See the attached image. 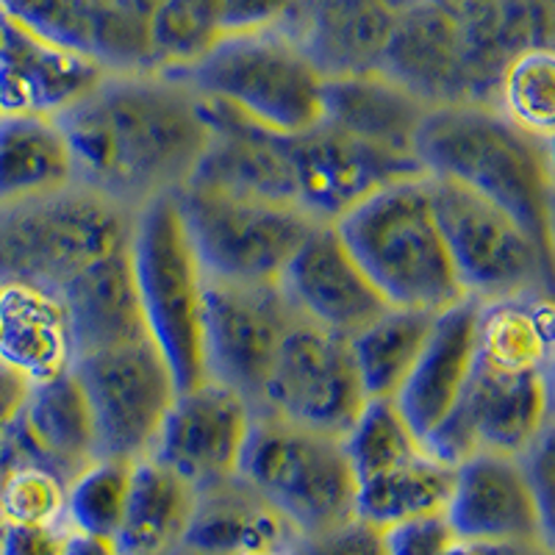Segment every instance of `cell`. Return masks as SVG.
<instances>
[{"instance_id": "obj_41", "label": "cell", "mask_w": 555, "mask_h": 555, "mask_svg": "<svg viewBox=\"0 0 555 555\" xmlns=\"http://www.w3.org/2000/svg\"><path fill=\"white\" fill-rule=\"evenodd\" d=\"M62 555H120L114 539L106 537H92L83 530L67 528V542H64Z\"/></svg>"}, {"instance_id": "obj_30", "label": "cell", "mask_w": 555, "mask_h": 555, "mask_svg": "<svg viewBox=\"0 0 555 555\" xmlns=\"http://www.w3.org/2000/svg\"><path fill=\"white\" fill-rule=\"evenodd\" d=\"M478 359L503 370H550L553 297H512L480 304Z\"/></svg>"}, {"instance_id": "obj_24", "label": "cell", "mask_w": 555, "mask_h": 555, "mask_svg": "<svg viewBox=\"0 0 555 555\" xmlns=\"http://www.w3.org/2000/svg\"><path fill=\"white\" fill-rule=\"evenodd\" d=\"M14 428L39 467L56 473L64 483L98 459L95 420L73 370L34 384Z\"/></svg>"}, {"instance_id": "obj_26", "label": "cell", "mask_w": 555, "mask_h": 555, "mask_svg": "<svg viewBox=\"0 0 555 555\" xmlns=\"http://www.w3.org/2000/svg\"><path fill=\"white\" fill-rule=\"evenodd\" d=\"M0 361L31 384H42L73 366L67 311L53 292L31 286L0 289Z\"/></svg>"}, {"instance_id": "obj_2", "label": "cell", "mask_w": 555, "mask_h": 555, "mask_svg": "<svg viewBox=\"0 0 555 555\" xmlns=\"http://www.w3.org/2000/svg\"><path fill=\"white\" fill-rule=\"evenodd\" d=\"M425 176L503 206L553 259V142L514 126L492 103H442L414 142Z\"/></svg>"}, {"instance_id": "obj_17", "label": "cell", "mask_w": 555, "mask_h": 555, "mask_svg": "<svg viewBox=\"0 0 555 555\" xmlns=\"http://www.w3.org/2000/svg\"><path fill=\"white\" fill-rule=\"evenodd\" d=\"M278 286L300 320L347 339L389 309L334 225L311 228Z\"/></svg>"}, {"instance_id": "obj_11", "label": "cell", "mask_w": 555, "mask_h": 555, "mask_svg": "<svg viewBox=\"0 0 555 555\" xmlns=\"http://www.w3.org/2000/svg\"><path fill=\"white\" fill-rule=\"evenodd\" d=\"M92 409L98 459L142 461L178 395L176 378L151 336L78 356L73 366Z\"/></svg>"}, {"instance_id": "obj_39", "label": "cell", "mask_w": 555, "mask_h": 555, "mask_svg": "<svg viewBox=\"0 0 555 555\" xmlns=\"http://www.w3.org/2000/svg\"><path fill=\"white\" fill-rule=\"evenodd\" d=\"M292 0H220V37L275 28Z\"/></svg>"}, {"instance_id": "obj_6", "label": "cell", "mask_w": 555, "mask_h": 555, "mask_svg": "<svg viewBox=\"0 0 555 555\" xmlns=\"http://www.w3.org/2000/svg\"><path fill=\"white\" fill-rule=\"evenodd\" d=\"M139 304L178 389L206 380L203 366V289L206 275L195 256L176 192L158 195L133 211L128 234Z\"/></svg>"}, {"instance_id": "obj_13", "label": "cell", "mask_w": 555, "mask_h": 555, "mask_svg": "<svg viewBox=\"0 0 555 555\" xmlns=\"http://www.w3.org/2000/svg\"><path fill=\"white\" fill-rule=\"evenodd\" d=\"M295 320L278 281L234 284L206 278L201 314L206 378L234 389L256 411L278 347Z\"/></svg>"}, {"instance_id": "obj_37", "label": "cell", "mask_w": 555, "mask_h": 555, "mask_svg": "<svg viewBox=\"0 0 555 555\" xmlns=\"http://www.w3.org/2000/svg\"><path fill=\"white\" fill-rule=\"evenodd\" d=\"M289 555H386L384 533L361 519H350L339 528L297 537L289 544Z\"/></svg>"}, {"instance_id": "obj_20", "label": "cell", "mask_w": 555, "mask_h": 555, "mask_svg": "<svg viewBox=\"0 0 555 555\" xmlns=\"http://www.w3.org/2000/svg\"><path fill=\"white\" fill-rule=\"evenodd\" d=\"M211 139L190 183L253 201L297 206L295 176L284 137L250 126L225 106L203 101Z\"/></svg>"}, {"instance_id": "obj_45", "label": "cell", "mask_w": 555, "mask_h": 555, "mask_svg": "<svg viewBox=\"0 0 555 555\" xmlns=\"http://www.w3.org/2000/svg\"><path fill=\"white\" fill-rule=\"evenodd\" d=\"M264 555H289V550H278V553H264Z\"/></svg>"}, {"instance_id": "obj_42", "label": "cell", "mask_w": 555, "mask_h": 555, "mask_svg": "<svg viewBox=\"0 0 555 555\" xmlns=\"http://www.w3.org/2000/svg\"><path fill=\"white\" fill-rule=\"evenodd\" d=\"M486 555H553V544L547 542H505L483 544Z\"/></svg>"}, {"instance_id": "obj_18", "label": "cell", "mask_w": 555, "mask_h": 555, "mask_svg": "<svg viewBox=\"0 0 555 555\" xmlns=\"http://www.w3.org/2000/svg\"><path fill=\"white\" fill-rule=\"evenodd\" d=\"M106 73L98 56L44 37L0 9V112L56 117L92 92Z\"/></svg>"}, {"instance_id": "obj_33", "label": "cell", "mask_w": 555, "mask_h": 555, "mask_svg": "<svg viewBox=\"0 0 555 555\" xmlns=\"http://www.w3.org/2000/svg\"><path fill=\"white\" fill-rule=\"evenodd\" d=\"M220 39V0H162L147 23L153 69L195 62Z\"/></svg>"}, {"instance_id": "obj_21", "label": "cell", "mask_w": 555, "mask_h": 555, "mask_svg": "<svg viewBox=\"0 0 555 555\" xmlns=\"http://www.w3.org/2000/svg\"><path fill=\"white\" fill-rule=\"evenodd\" d=\"M59 300L67 311L73 359L151 336L139 304L128 242L69 278Z\"/></svg>"}, {"instance_id": "obj_27", "label": "cell", "mask_w": 555, "mask_h": 555, "mask_svg": "<svg viewBox=\"0 0 555 555\" xmlns=\"http://www.w3.org/2000/svg\"><path fill=\"white\" fill-rule=\"evenodd\" d=\"M197 489L172 473L167 464L147 455L131 469L126 514L114 544L120 555H170L181 547Z\"/></svg>"}, {"instance_id": "obj_35", "label": "cell", "mask_w": 555, "mask_h": 555, "mask_svg": "<svg viewBox=\"0 0 555 555\" xmlns=\"http://www.w3.org/2000/svg\"><path fill=\"white\" fill-rule=\"evenodd\" d=\"M67 483L39 464H20L0 483V522L64 525Z\"/></svg>"}, {"instance_id": "obj_15", "label": "cell", "mask_w": 555, "mask_h": 555, "mask_svg": "<svg viewBox=\"0 0 555 555\" xmlns=\"http://www.w3.org/2000/svg\"><path fill=\"white\" fill-rule=\"evenodd\" d=\"M253 416V405L217 380L206 378L190 389H178L158 430L153 459L195 489L234 478L240 475Z\"/></svg>"}, {"instance_id": "obj_14", "label": "cell", "mask_w": 555, "mask_h": 555, "mask_svg": "<svg viewBox=\"0 0 555 555\" xmlns=\"http://www.w3.org/2000/svg\"><path fill=\"white\" fill-rule=\"evenodd\" d=\"M295 176L297 208L317 225H336L350 208L395 181L425 176L414 156L380 151L320 122L284 137Z\"/></svg>"}, {"instance_id": "obj_10", "label": "cell", "mask_w": 555, "mask_h": 555, "mask_svg": "<svg viewBox=\"0 0 555 555\" xmlns=\"http://www.w3.org/2000/svg\"><path fill=\"white\" fill-rule=\"evenodd\" d=\"M550 414V370H503L475 356L459 405L423 439V448L430 459L453 469L475 453L525 459L553 434Z\"/></svg>"}, {"instance_id": "obj_5", "label": "cell", "mask_w": 555, "mask_h": 555, "mask_svg": "<svg viewBox=\"0 0 555 555\" xmlns=\"http://www.w3.org/2000/svg\"><path fill=\"white\" fill-rule=\"evenodd\" d=\"M131 220V208L83 183L0 206V289L59 295L89 261L126 245Z\"/></svg>"}, {"instance_id": "obj_19", "label": "cell", "mask_w": 555, "mask_h": 555, "mask_svg": "<svg viewBox=\"0 0 555 555\" xmlns=\"http://www.w3.org/2000/svg\"><path fill=\"white\" fill-rule=\"evenodd\" d=\"M478 317L480 304L473 297L439 311L414 370L391 400L420 442L453 414L467 389L478 356Z\"/></svg>"}, {"instance_id": "obj_7", "label": "cell", "mask_w": 555, "mask_h": 555, "mask_svg": "<svg viewBox=\"0 0 555 555\" xmlns=\"http://www.w3.org/2000/svg\"><path fill=\"white\" fill-rule=\"evenodd\" d=\"M240 478L295 528L311 537L356 519L353 464L341 439L256 411Z\"/></svg>"}, {"instance_id": "obj_8", "label": "cell", "mask_w": 555, "mask_h": 555, "mask_svg": "<svg viewBox=\"0 0 555 555\" xmlns=\"http://www.w3.org/2000/svg\"><path fill=\"white\" fill-rule=\"evenodd\" d=\"M430 201L464 295L478 304L512 297H553V259L503 206L428 176Z\"/></svg>"}, {"instance_id": "obj_31", "label": "cell", "mask_w": 555, "mask_h": 555, "mask_svg": "<svg viewBox=\"0 0 555 555\" xmlns=\"http://www.w3.org/2000/svg\"><path fill=\"white\" fill-rule=\"evenodd\" d=\"M492 106L522 131L553 142L555 59L547 44H530L505 62Z\"/></svg>"}, {"instance_id": "obj_9", "label": "cell", "mask_w": 555, "mask_h": 555, "mask_svg": "<svg viewBox=\"0 0 555 555\" xmlns=\"http://www.w3.org/2000/svg\"><path fill=\"white\" fill-rule=\"evenodd\" d=\"M178 211L206 278L272 284L317 225L297 206L253 201L186 183Z\"/></svg>"}, {"instance_id": "obj_44", "label": "cell", "mask_w": 555, "mask_h": 555, "mask_svg": "<svg viewBox=\"0 0 555 555\" xmlns=\"http://www.w3.org/2000/svg\"><path fill=\"white\" fill-rule=\"evenodd\" d=\"M170 555H195V553H190V550H186V547H178V550H172Z\"/></svg>"}, {"instance_id": "obj_3", "label": "cell", "mask_w": 555, "mask_h": 555, "mask_svg": "<svg viewBox=\"0 0 555 555\" xmlns=\"http://www.w3.org/2000/svg\"><path fill=\"white\" fill-rule=\"evenodd\" d=\"M334 228L395 309L439 314L467 297L434 211L428 176L389 183L350 208Z\"/></svg>"}, {"instance_id": "obj_36", "label": "cell", "mask_w": 555, "mask_h": 555, "mask_svg": "<svg viewBox=\"0 0 555 555\" xmlns=\"http://www.w3.org/2000/svg\"><path fill=\"white\" fill-rule=\"evenodd\" d=\"M386 555H442L455 542L444 512L423 514L380 530Z\"/></svg>"}, {"instance_id": "obj_29", "label": "cell", "mask_w": 555, "mask_h": 555, "mask_svg": "<svg viewBox=\"0 0 555 555\" xmlns=\"http://www.w3.org/2000/svg\"><path fill=\"white\" fill-rule=\"evenodd\" d=\"M453 480L455 469L423 450L384 473L359 480L356 519L384 530L403 519L444 512Z\"/></svg>"}, {"instance_id": "obj_38", "label": "cell", "mask_w": 555, "mask_h": 555, "mask_svg": "<svg viewBox=\"0 0 555 555\" xmlns=\"http://www.w3.org/2000/svg\"><path fill=\"white\" fill-rule=\"evenodd\" d=\"M67 525H17L3 522L0 555H62Z\"/></svg>"}, {"instance_id": "obj_32", "label": "cell", "mask_w": 555, "mask_h": 555, "mask_svg": "<svg viewBox=\"0 0 555 555\" xmlns=\"http://www.w3.org/2000/svg\"><path fill=\"white\" fill-rule=\"evenodd\" d=\"M133 464L120 459H95L83 473H78L67 483L64 525L92 537H117L126 514Z\"/></svg>"}, {"instance_id": "obj_34", "label": "cell", "mask_w": 555, "mask_h": 555, "mask_svg": "<svg viewBox=\"0 0 555 555\" xmlns=\"http://www.w3.org/2000/svg\"><path fill=\"white\" fill-rule=\"evenodd\" d=\"M341 442L353 464L356 480L384 473L425 450L391 400H366L364 411Z\"/></svg>"}, {"instance_id": "obj_25", "label": "cell", "mask_w": 555, "mask_h": 555, "mask_svg": "<svg viewBox=\"0 0 555 555\" xmlns=\"http://www.w3.org/2000/svg\"><path fill=\"white\" fill-rule=\"evenodd\" d=\"M78 183L56 117L0 112V206L53 195Z\"/></svg>"}, {"instance_id": "obj_28", "label": "cell", "mask_w": 555, "mask_h": 555, "mask_svg": "<svg viewBox=\"0 0 555 555\" xmlns=\"http://www.w3.org/2000/svg\"><path fill=\"white\" fill-rule=\"evenodd\" d=\"M434 311L389 309L350 336L366 400H395L434 328Z\"/></svg>"}, {"instance_id": "obj_43", "label": "cell", "mask_w": 555, "mask_h": 555, "mask_svg": "<svg viewBox=\"0 0 555 555\" xmlns=\"http://www.w3.org/2000/svg\"><path fill=\"white\" fill-rule=\"evenodd\" d=\"M442 555H486V547H483V544L461 542V539H455V542L450 544V547L444 550Z\"/></svg>"}, {"instance_id": "obj_46", "label": "cell", "mask_w": 555, "mask_h": 555, "mask_svg": "<svg viewBox=\"0 0 555 555\" xmlns=\"http://www.w3.org/2000/svg\"><path fill=\"white\" fill-rule=\"evenodd\" d=\"M0 533H3V522H0Z\"/></svg>"}, {"instance_id": "obj_12", "label": "cell", "mask_w": 555, "mask_h": 555, "mask_svg": "<svg viewBox=\"0 0 555 555\" xmlns=\"http://www.w3.org/2000/svg\"><path fill=\"white\" fill-rule=\"evenodd\" d=\"M364 405L350 339L297 317L278 347L256 411L345 439Z\"/></svg>"}, {"instance_id": "obj_16", "label": "cell", "mask_w": 555, "mask_h": 555, "mask_svg": "<svg viewBox=\"0 0 555 555\" xmlns=\"http://www.w3.org/2000/svg\"><path fill=\"white\" fill-rule=\"evenodd\" d=\"M444 517L461 542L553 544L550 512L525 459L514 455L475 453L459 464Z\"/></svg>"}, {"instance_id": "obj_22", "label": "cell", "mask_w": 555, "mask_h": 555, "mask_svg": "<svg viewBox=\"0 0 555 555\" xmlns=\"http://www.w3.org/2000/svg\"><path fill=\"white\" fill-rule=\"evenodd\" d=\"M430 103L380 69L325 78L322 122L380 151L414 156ZM416 158V156H414Z\"/></svg>"}, {"instance_id": "obj_4", "label": "cell", "mask_w": 555, "mask_h": 555, "mask_svg": "<svg viewBox=\"0 0 555 555\" xmlns=\"http://www.w3.org/2000/svg\"><path fill=\"white\" fill-rule=\"evenodd\" d=\"M165 73L186 83L201 101L225 106L275 137H297L322 122L325 76L278 28L222 34L195 62Z\"/></svg>"}, {"instance_id": "obj_23", "label": "cell", "mask_w": 555, "mask_h": 555, "mask_svg": "<svg viewBox=\"0 0 555 555\" xmlns=\"http://www.w3.org/2000/svg\"><path fill=\"white\" fill-rule=\"evenodd\" d=\"M297 533L245 478L197 489L181 547L195 555H264L289 550Z\"/></svg>"}, {"instance_id": "obj_40", "label": "cell", "mask_w": 555, "mask_h": 555, "mask_svg": "<svg viewBox=\"0 0 555 555\" xmlns=\"http://www.w3.org/2000/svg\"><path fill=\"white\" fill-rule=\"evenodd\" d=\"M31 380L20 370H14L7 361H0V436L17 423V416L23 414V405L31 395Z\"/></svg>"}, {"instance_id": "obj_1", "label": "cell", "mask_w": 555, "mask_h": 555, "mask_svg": "<svg viewBox=\"0 0 555 555\" xmlns=\"http://www.w3.org/2000/svg\"><path fill=\"white\" fill-rule=\"evenodd\" d=\"M56 120L78 183L131 211L186 186L211 139L201 98L165 69H108Z\"/></svg>"}]
</instances>
